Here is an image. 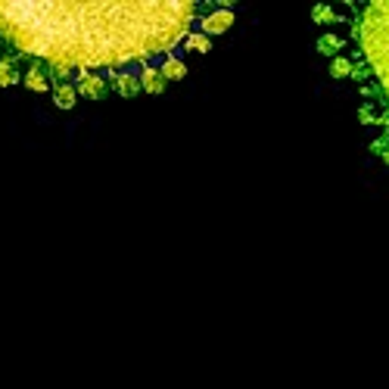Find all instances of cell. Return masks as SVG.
<instances>
[{
	"label": "cell",
	"mask_w": 389,
	"mask_h": 389,
	"mask_svg": "<svg viewBox=\"0 0 389 389\" xmlns=\"http://www.w3.org/2000/svg\"><path fill=\"white\" fill-rule=\"evenodd\" d=\"M193 0L153 4H29L0 0V41L25 56H41L54 75L72 69L146 63L190 34Z\"/></svg>",
	"instance_id": "obj_1"
},
{
	"label": "cell",
	"mask_w": 389,
	"mask_h": 389,
	"mask_svg": "<svg viewBox=\"0 0 389 389\" xmlns=\"http://www.w3.org/2000/svg\"><path fill=\"white\" fill-rule=\"evenodd\" d=\"M355 38L361 50L368 54V63L380 81V91L389 100V0L365 4L355 25Z\"/></svg>",
	"instance_id": "obj_2"
},
{
	"label": "cell",
	"mask_w": 389,
	"mask_h": 389,
	"mask_svg": "<svg viewBox=\"0 0 389 389\" xmlns=\"http://www.w3.org/2000/svg\"><path fill=\"white\" fill-rule=\"evenodd\" d=\"M75 91L81 94V97H88V100H103L106 97V81H103L97 72H81L78 75Z\"/></svg>",
	"instance_id": "obj_3"
},
{
	"label": "cell",
	"mask_w": 389,
	"mask_h": 389,
	"mask_svg": "<svg viewBox=\"0 0 389 389\" xmlns=\"http://www.w3.org/2000/svg\"><path fill=\"white\" fill-rule=\"evenodd\" d=\"M22 56L16 54H0V88H13L16 81H22Z\"/></svg>",
	"instance_id": "obj_4"
},
{
	"label": "cell",
	"mask_w": 389,
	"mask_h": 389,
	"mask_svg": "<svg viewBox=\"0 0 389 389\" xmlns=\"http://www.w3.org/2000/svg\"><path fill=\"white\" fill-rule=\"evenodd\" d=\"M231 25H233V13L231 10H215L209 16H203V22H200V29L203 34H224V31H231Z\"/></svg>",
	"instance_id": "obj_5"
},
{
	"label": "cell",
	"mask_w": 389,
	"mask_h": 389,
	"mask_svg": "<svg viewBox=\"0 0 389 389\" xmlns=\"http://www.w3.org/2000/svg\"><path fill=\"white\" fill-rule=\"evenodd\" d=\"M22 84H25L29 91H34V94L54 91V84H50V72H44V69H41V63H31V69L22 75Z\"/></svg>",
	"instance_id": "obj_6"
},
{
	"label": "cell",
	"mask_w": 389,
	"mask_h": 389,
	"mask_svg": "<svg viewBox=\"0 0 389 389\" xmlns=\"http://www.w3.org/2000/svg\"><path fill=\"white\" fill-rule=\"evenodd\" d=\"M75 100H78V91H75V84H69V81H56L54 84V103L59 109H75Z\"/></svg>",
	"instance_id": "obj_7"
},
{
	"label": "cell",
	"mask_w": 389,
	"mask_h": 389,
	"mask_svg": "<svg viewBox=\"0 0 389 389\" xmlns=\"http://www.w3.org/2000/svg\"><path fill=\"white\" fill-rule=\"evenodd\" d=\"M143 88H141V75H131V72H118L116 75V94L118 97H137Z\"/></svg>",
	"instance_id": "obj_8"
},
{
	"label": "cell",
	"mask_w": 389,
	"mask_h": 389,
	"mask_svg": "<svg viewBox=\"0 0 389 389\" xmlns=\"http://www.w3.org/2000/svg\"><path fill=\"white\" fill-rule=\"evenodd\" d=\"M166 78L159 75V69H153V66H143V72H141V88L146 94H162L166 91Z\"/></svg>",
	"instance_id": "obj_9"
},
{
	"label": "cell",
	"mask_w": 389,
	"mask_h": 389,
	"mask_svg": "<svg viewBox=\"0 0 389 389\" xmlns=\"http://www.w3.org/2000/svg\"><path fill=\"white\" fill-rule=\"evenodd\" d=\"M343 44H345V41L340 38V34H333V31H327V34H321V38H318V54H321V56H340L343 54Z\"/></svg>",
	"instance_id": "obj_10"
},
{
	"label": "cell",
	"mask_w": 389,
	"mask_h": 389,
	"mask_svg": "<svg viewBox=\"0 0 389 389\" xmlns=\"http://www.w3.org/2000/svg\"><path fill=\"white\" fill-rule=\"evenodd\" d=\"M181 47L187 50V54H209L212 50V38L203 31H190L184 41H181Z\"/></svg>",
	"instance_id": "obj_11"
},
{
	"label": "cell",
	"mask_w": 389,
	"mask_h": 389,
	"mask_svg": "<svg viewBox=\"0 0 389 389\" xmlns=\"http://www.w3.org/2000/svg\"><path fill=\"white\" fill-rule=\"evenodd\" d=\"M159 75L166 78V81H181V78H187V66L181 63L178 56L168 54L166 59H162V66H159Z\"/></svg>",
	"instance_id": "obj_12"
},
{
	"label": "cell",
	"mask_w": 389,
	"mask_h": 389,
	"mask_svg": "<svg viewBox=\"0 0 389 389\" xmlns=\"http://www.w3.org/2000/svg\"><path fill=\"white\" fill-rule=\"evenodd\" d=\"M352 59L349 56H336V59H330V78H336V81H340V78H349L352 75Z\"/></svg>",
	"instance_id": "obj_13"
},
{
	"label": "cell",
	"mask_w": 389,
	"mask_h": 389,
	"mask_svg": "<svg viewBox=\"0 0 389 389\" xmlns=\"http://www.w3.org/2000/svg\"><path fill=\"white\" fill-rule=\"evenodd\" d=\"M311 19H315L318 25H330V22H340V13H336L333 6H324V4H318L315 10H311Z\"/></svg>",
	"instance_id": "obj_14"
},
{
	"label": "cell",
	"mask_w": 389,
	"mask_h": 389,
	"mask_svg": "<svg viewBox=\"0 0 389 389\" xmlns=\"http://www.w3.org/2000/svg\"><path fill=\"white\" fill-rule=\"evenodd\" d=\"M374 118H377V116H374V109H370V106H361V109H358V122L368 125V122H374Z\"/></svg>",
	"instance_id": "obj_15"
},
{
	"label": "cell",
	"mask_w": 389,
	"mask_h": 389,
	"mask_svg": "<svg viewBox=\"0 0 389 389\" xmlns=\"http://www.w3.org/2000/svg\"><path fill=\"white\" fill-rule=\"evenodd\" d=\"M383 162H386V166H389V150H386V153H383Z\"/></svg>",
	"instance_id": "obj_16"
}]
</instances>
